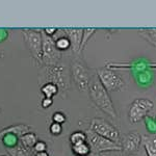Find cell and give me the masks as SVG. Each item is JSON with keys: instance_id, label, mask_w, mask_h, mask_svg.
<instances>
[{"instance_id": "obj_1", "label": "cell", "mask_w": 156, "mask_h": 156, "mask_svg": "<svg viewBox=\"0 0 156 156\" xmlns=\"http://www.w3.org/2000/svg\"><path fill=\"white\" fill-rule=\"evenodd\" d=\"M37 80L41 85L45 83L55 84L58 87L59 94L65 97L70 89V82H71L70 70L62 64L42 66L37 75Z\"/></svg>"}, {"instance_id": "obj_2", "label": "cell", "mask_w": 156, "mask_h": 156, "mask_svg": "<svg viewBox=\"0 0 156 156\" xmlns=\"http://www.w3.org/2000/svg\"><path fill=\"white\" fill-rule=\"evenodd\" d=\"M87 92H89L92 102L100 110H102L104 114L109 115L112 119L117 118L118 115L114 106V103H112V99H110L109 93L104 89V87L100 82L99 78H98L96 74H94V76L92 77Z\"/></svg>"}, {"instance_id": "obj_3", "label": "cell", "mask_w": 156, "mask_h": 156, "mask_svg": "<svg viewBox=\"0 0 156 156\" xmlns=\"http://www.w3.org/2000/svg\"><path fill=\"white\" fill-rule=\"evenodd\" d=\"M70 75L73 82L80 92H87L89 90L90 80L94 76L85 62L80 57H76L72 60L70 67Z\"/></svg>"}, {"instance_id": "obj_4", "label": "cell", "mask_w": 156, "mask_h": 156, "mask_svg": "<svg viewBox=\"0 0 156 156\" xmlns=\"http://www.w3.org/2000/svg\"><path fill=\"white\" fill-rule=\"evenodd\" d=\"M22 36L24 37V42L31 54L32 58L36 60L37 64L41 65L42 58V46H43V37L41 29H29L24 28L21 30Z\"/></svg>"}, {"instance_id": "obj_5", "label": "cell", "mask_w": 156, "mask_h": 156, "mask_svg": "<svg viewBox=\"0 0 156 156\" xmlns=\"http://www.w3.org/2000/svg\"><path fill=\"white\" fill-rule=\"evenodd\" d=\"M87 137V143H89L92 153L94 154H103V153L115 152V151H122V147L119 144L112 142V140L104 138L97 133L92 131L90 129L85 130Z\"/></svg>"}, {"instance_id": "obj_6", "label": "cell", "mask_w": 156, "mask_h": 156, "mask_svg": "<svg viewBox=\"0 0 156 156\" xmlns=\"http://www.w3.org/2000/svg\"><path fill=\"white\" fill-rule=\"evenodd\" d=\"M89 129L97 133L100 136L107 138V140H112L115 144L120 145L121 133L119 129L105 119H102V118H94V119H92Z\"/></svg>"}, {"instance_id": "obj_7", "label": "cell", "mask_w": 156, "mask_h": 156, "mask_svg": "<svg viewBox=\"0 0 156 156\" xmlns=\"http://www.w3.org/2000/svg\"><path fill=\"white\" fill-rule=\"evenodd\" d=\"M96 75L108 93L121 90L125 87V81L123 80V78L117 72L107 67L98 69L96 71Z\"/></svg>"}, {"instance_id": "obj_8", "label": "cell", "mask_w": 156, "mask_h": 156, "mask_svg": "<svg viewBox=\"0 0 156 156\" xmlns=\"http://www.w3.org/2000/svg\"><path fill=\"white\" fill-rule=\"evenodd\" d=\"M153 107H154V103L148 98H136L135 100H133L128 109V118L130 123L136 124L144 120L153 109Z\"/></svg>"}, {"instance_id": "obj_9", "label": "cell", "mask_w": 156, "mask_h": 156, "mask_svg": "<svg viewBox=\"0 0 156 156\" xmlns=\"http://www.w3.org/2000/svg\"><path fill=\"white\" fill-rule=\"evenodd\" d=\"M42 37H43V46H42L41 66H49V65L58 64L60 58L62 57V52L57 50L53 37L46 36L43 31H42Z\"/></svg>"}, {"instance_id": "obj_10", "label": "cell", "mask_w": 156, "mask_h": 156, "mask_svg": "<svg viewBox=\"0 0 156 156\" xmlns=\"http://www.w3.org/2000/svg\"><path fill=\"white\" fill-rule=\"evenodd\" d=\"M143 136L137 131H130L121 136V147L122 151L126 155H131L136 153L142 145Z\"/></svg>"}, {"instance_id": "obj_11", "label": "cell", "mask_w": 156, "mask_h": 156, "mask_svg": "<svg viewBox=\"0 0 156 156\" xmlns=\"http://www.w3.org/2000/svg\"><path fill=\"white\" fill-rule=\"evenodd\" d=\"M62 31L69 39L73 53L80 54V45L82 41L83 28H62Z\"/></svg>"}, {"instance_id": "obj_12", "label": "cell", "mask_w": 156, "mask_h": 156, "mask_svg": "<svg viewBox=\"0 0 156 156\" xmlns=\"http://www.w3.org/2000/svg\"><path fill=\"white\" fill-rule=\"evenodd\" d=\"M30 129H31V126L27 124H15V125H11V126L4 128V129L0 130V140H2L5 135L7 134H12L15 136L20 137L23 136L25 133L30 132Z\"/></svg>"}, {"instance_id": "obj_13", "label": "cell", "mask_w": 156, "mask_h": 156, "mask_svg": "<svg viewBox=\"0 0 156 156\" xmlns=\"http://www.w3.org/2000/svg\"><path fill=\"white\" fill-rule=\"evenodd\" d=\"M142 145L144 146L147 156H156V134L143 135Z\"/></svg>"}, {"instance_id": "obj_14", "label": "cell", "mask_w": 156, "mask_h": 156, "mask_svg": "<svg viewBox=\"0 0 156 156\" xmlns=\"http://www.w3.org/2000/svg\"><path fill=\"white\" fill-rule=\"evenodd\" d=\"M37 140H39V138H37V135L36 133L27 132V133H25L23 136L20 137L19 142L24 148H26V149H28V150H32L37 143Z\"/></svg>"}, {"instance_id": "obj_15", "label": "cell", "mask_w": 156, "mask_h": 156, "mask_svg": "<svg viewBox=\"0 0 156 156\" xmlns=\"http://www.w3.org/2000/svg\"><path fill=\"white\" fill-rule=\"evenodd\" d=\"M71 149L75 156H89L92 153V150H90V147L87 142L71 146Z\"/></svg>"}, {"instance_id": "obj_16", "label": "cell", "mask_w": 156, "mask_h": 156, "mask_svg": "<svg viewBox=\"0 0 156 156\" xmlns=\"http://www.w3.org/2000/svg\"><path fill=\"white\" fill-rule=\"evenodd\" d=\"M41 92L44 95V98H50V99L59 94L58 87L53 83H45L41 85Z\"/></svg>"}, {"instance_id": "obj_17", "label": "cell", "mask_w": 156, "mask_h": 156, "mask_svg": "<svg viewBox=\"0 0 156 156\" xmlns=\"http://www.w3.org/2000/svg\"><path fill=\"white\" fill-rule=\"evenodd\" d=\"M69 140H70V144H71V146L85 143V142H87V133H85V131H81V130L74 131V132H72L71 134H70Z\"/></svg>"}, {"instance_id": "obj_18", "label": "cell", "mask_w": 156, "mask_h": 156, "mask_svg": "<svg viewBox=\"0 0 156 156\" xmlns=\"http://www.w3.org/2000/svg\"><path fill=\"white\" fill-rule=\"evenodd\" d=\"M7 152L11 154V156H34L31 150H28L24 148L21 144H19L14 148L7 149Z\"/></svg>"}, {"instance_id": "obj_19", "label": "cell", "mask_w": 156, "mask_h": 156, "mask_svg": "<svg viewBox=\"0 0 156 156\" xmlns=\"http://www.w3.org/2000/svg\"><path fill=\"white\" fill-rule=\"evenodd\" d=\"M97 31V28H83V34H82V41L81 45H80V53L83 51L87 44L89 43L90 37L94 36Z\"/></svg>"}, {"instance_id": "obj_20", "label": "cell", "mask_w": 156, "mask_h": 156, "mask_svg": "<svg viewBox=\"0 0 156 156\" xmlns=\"http://www.w3.org/2000/svg\"><path fill=\"white\" fill-rule=\"evenodd\" d=\"M55 42V46L58 51L60 52H64V51H67V50L71 49V44H70V41L69 39L65 36V37H60L58 39L54 40Z\"/></svg>"}, {"instance_id": "obj_21", "label": "cell", "mask_w": 156, "mask_h": 156, "mask_svg": "<svg viewBox=\"0 0 156 156\" xmlns=\"http://www.w3.org/2000/svg\"><path fill=\"white\" fill-rule=\"evenodd\" d=\"M140 36H143L148 42L156 47V28L150 29H140Z\"/></svg>"}, {"instance_id": "obj_22", "label": "cell", "mask_w": 156, "mask_h": 156, "mask_svg": "<svg viewBox=\"0 0 156 156\" xmlns=\"http://www.w3.org/2000/svg\"><path fill=\"white\" fill-rule=\"evenodd\" d=\"M2 143H3V145L5 146L7 149H9V148L16 147L20 142H19V137L15 136L12 134H7L2 138Z\"/></svg>"}, {"instance_id": "obj_23", "label": "cell", "mask_w": 156, "mask_h": 156, "mask_svg": "<svg viewBox=\"0 0 156 156\" xmlns=\"http://www.w3.org/2000/svg\"><path fill=\"white\" fill-rule=\"evenodd\" d=\"M67 121V117L64 112H56L52 115V122L54 123H57V124H60L62 125L65 122Z\"/></svg>"}, {"instance_id": "obj_24", "label": "cell", "mask_w": 156, "mask_h": 156, "mask_svg": "<svg viewBox=\"0 0 156 156\" xmlns=\"http://www.w3.org/2000/svg\"><path fill=\"white\" fill-rule=\"evenodd\" d=\"M49 132L52 135H59L62 132V125L57 124V123L52 122L49 126Z\"/></svg>"}, {"instance_id": "obj_25", "label": "cell", "mask_w": 156, "mask_h": 156, "mask_svg": "<svg viewBox=\"0 0 156 156\" xmlns=\"http://www.w3.org/2000/svg\"><path fill=\"white\" fill-rule=\"evenodd\" d=\"M47 149H48V146H47V144L44 140H37V143L32 150H34V153H40V152H46Z\"/></svg>"}, {"instance_id": "obj_26", "label": "cell", "mask_w": 156, "mask_h": 156, "mask_svg": "<svg viewBox=\"0 0 156 156\" xmlns=\"http://www.w3.org/2000/svg\"><path fill=\"white\" fill-rule=\"evenodd\" d=\"M42 31L44 32L46 36L53 37L54 34H56V32L58 31V28H55V27H47V28H43Z\"/></svg>"}, {"instance_id": "obj_27", "label": "cell", "mask_w": 156, "mask_h": 156, "mask_svg": "<svg viewBox=\"0 0 156 156\" xmlns=\"http://www.w3.org/2000/svg\"><path fill=\"white\" fill-rule=\"evenodd\" d=\"M52 103H53V99H50V98H44L41 102V106L44 108V109H46V108H49L50 106H51Z\"/></svg>"}, {"instance_id": "obj_28", "label": "cell", "mask_w": 156, "mask_h": 156, "mask_svg": "<svg viewBox=\"0 0 156 156\" xmlns=\"http://www.w3.org/2000/svg\"><path fill=\"white\" fill-rule=\"evenodd\" d=\"M9 37V30L4 28H0V43L5 41Z\"/></svg>"}, {"instance_id": "obj_29", "label": "cell", "mask_w": 156, "mask_h": 156, "mask_svg": "<svg viewBox=\"0 0 156 156\" xmlns=\"http://www.w3.org/2000/svg\"><path fill=\"white\" fill-rule=\"evenodd\" d=\"M34 156H50L49 153L47 152H40V153H34Z\"/></svg>"}, {"instance_id": "obj_30", "label": "cell", "mask_w": 156, "mask_h": 156, "mask_svg": "<svg viewBox=\"0 0 156 156\" xmlns=\"http://www.w3.org/2000/svg\"><path fill=\"white\" fill-rule=\"evenodd\" d=\"M125 156H130V155H125Z\"/></svg>"}, {"instance_id": "obj_31", "label": "cell", "mask_w": 156, "mask_h": 156, "mask_svg": "<svg viewBox=\"0 0 156 156\" xmlns=\"http://www.w3.org/2000/svg\"><path fill=\"white\" fill-rule=\"evenodd\" d=\"M1 156H5V155H1Z\"/></svg>"}]
</instances>
